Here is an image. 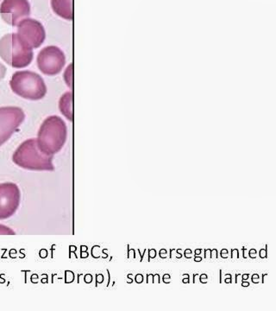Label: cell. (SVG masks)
<instances>
[{"label":"cell","instance_id":"6da1fadb","mask_svg":"<svg viewBox=\"0 0 276 311\" xmlns=\"http://www.w3.org/2000/svg\"><path fill=\"white\" fill-rule=\"evenodd\" d=\"M68 136L65 121L56 115L45 118L39 128L36 143L40 151L48 156H54L63 148Z\"/></svg>","mask_w":276,"mask_h":311},{"label":"cell","instance_id":"7a4b0ae2","mask_svg":"<svg viewBox=\"0 0 276 311\" xmlns=\"http://www.w3.org/2000/svg\"><path fill=\"white\" fill-rule=\"evenodd\" d=\"M12 161L17 166L33 171H53V156L42 153L35 138L24 141L17 148L12 156Z\"/></svg>","mask_w":276,"mask_h":311},{"label":"cell","instance_id":"3957f363","mask_svg":"<svg viewBox=\"0 0 276 311\" xmlns=\"http://www.w3.org/2000/svg\"><path fill=\"white\" fill-rule=\"evenodd\" d=\"M0 57L14 69H24L33 61L34 52L17 33H9L0 38Z\"/></svg>","mask_w":276,"mask_h":311},{"label":"cell","instance_id":"277c9868","mask_svg":"<svg viewBox=\"0 0 276 311\" xmlns=\"http://www.w3.org/2000/svg\"><path fill=\"white\" fill-rule=\"evenodd\" d=\"M10 87L14 94L23 99L39 100L46 96L47 86L42 76L30 70L14 73Z\"/></svg>","mask_w":276,"mask_h":311},{"label":"cell","instance_id":"5b68a950","mask_svg":"<svg viewBox=\"0 0 276 311\" xmlns=\"http://www.w3.org/2000/svg\"><path fill=\"white\" fill-rule=\"evenodd\" d=\"M36 64L43 75L57 76L65 67V54L59 47L47 46L40 50L36 58Z\"/></svg>","mask_w":276,"mask_h":311},{"label":"cell","instance_id":"8992f818","mask_svg":"<svg viewBox=\"0 0 276 311\" xmlns=\"http://www.w3.org/2000/svg\"><path fill=\"white\" fill-rule=\"evenodd\" d=\"M24 119L25 114L18 106L0 107V146L12 137Z\"/></svg>","mask_w":276,"mask_h":311},{"label":"cell","instance_id":"52a82bcc","mask_svg":"<svg viewBox=\"0 0 276 311\" xmlns=\"http://www.w3.org/2000/svg\"><path fill=\"white\" fill-rule=\"evenodd\" d=\"M17 34L28 47L32 50L38 49L46 39V31L42 23L36 19L27 18L17 25Z\"/></svg>","mask_w":276,"mask_h":311},{"label":"cell","instance_id":"ba28073f","mask_svg":"<svg viewBox=\"0 0 276 311\" xmlns=\"http://www.w3.org/2000/svg\"><path fill=\"white\" fill-rule=\"evenodd\" d=\"M21 191L14 182L0 183V220L15 214L19 208Z\"/></svg>","mask_w":276,"mask_h":311},{"label":"cell","instance_id":"9c48e42d","mask_svg":"<svg viewBox=\"0 0 276 311\" xmlns=\"http://www.w3.org/2000/svg\"><path fill=\"white\" fill-rule=\"evenodd\" d=\"M31 13L29 0H3L0 4V16L4 23L11 26H17Z\"/></svg>","mask_w":276,"mask_h":311},{"label":"cell","instance_id":"30bf717a","mask_svg":"<svg viewBox=\"0 0 276 311\" xmlns=\"http://www.w3.org/2000/svg\"><path fill=\"white\" fill-rule=\"evenodd\" d=\"M50 4L58 17L68 21L73 20V0H51Z\"/></svg>","mask_w":276,"mask_h":311},{"label":"cell","instance_id":"8fae6325","mask_svg":"<svg viewBox=\"0 0 276 311\" xmlns=\"http://www.w3.org/2000/svg\"><path fill=\"white\" fill-rule=\"evenodd\" d=\"M59 109L64 117L70 121L73 120V100L71 92H67L61 97L59 100Z\"/></svg>","mask_w":276,"mask_h":311},{"label":"cell","instance_id":"7c38bea8","mask_svg":"<svg viewBox=\"0 0 276 311\" xmlns=\"http://www.w3.org/2000/svg\"><path fill=\"white\" fill-rule=\"evenodd\" d=\"M64 80L69 87H72V64L69 65L64 72Z\"/></svg>","mask_w":276,"mask_h":311},{"label":"cell","instance_id":"4fadbf2b","mask_svg":"<svg viewBox=\"0 0 276 311\" xmlns=\"http://www.w3.org/2000/svg\"><path fill=\"white\" fill-rule=\"evenodd\" d=\"M15 232L12 228L4 224H0V235H15Z\"/></svg>","mask_w":276,"mask_h":311},{"label":"cell","instance_id":"5bb4252c","mask_svg":"<svg viewBox=\"0 0 276 311\" xmlns=\"http://www.w3.org/2000/svg\"><path fill=\"white\" fill-rule=\"evenodd\" d=\"M7 73V69L1 61H0V80H3Z\"/></svg>","mask_w":276,"mask_h":311},{"label":"cell","instance_id":"9a60e30c","mask_svg":"<svg viewBox=\"0 0 276 311\" xmlns=\"http://www.w3.org/2000/svg\"><path fill=\"white\" fill-rule=\"evenodd\" d=\"M156 257V251L155 249H150L149 250V261L151 258H155Z\"/></svg>","mask_w":276,"mask_h":311},{"label":"cell","instance_id":"2e32d148","mask_svg":"<svg viewBox=\"0 0 276 311\" xmlns=\"http://www.w3.org/2000/svg\"><path fill=\"white\" fill-rule=\"evenodd\" d=\"M143 275L142 274H138L136 277H135V280L138 283V284H142L143 282Z\"/></svg>","mask_w":276,"mask_h":311},{"label":"cell","instance_id":"e0dca14e","mask_svg":"<svg viewBox=\"0 0 276 311\" xmlns=\"http://www.w3.org/2000/svg\"><path fill=\"white\" fill-rule=\"evenodd\" d=\"M200 276V275H199ZM207 279H208V276L207 274H201L200 276V281L202 284H207Z\"/></svg>","mask_w":276,"mask_h":311},{"label":"cell","instance_id":"ac0fdd59","mask_svg":"<svg viewBox=\"0 0 276 311\" xmlns=\"http://www.w3.org/2000/svg\"><path fill=\"white\" fill-rule=\"evenodd\" d=\"M257 249H250L249 251V258H257Z\"/></svg>","mask_w":276,"mask_h":311},{"label":"cell","instance_id":"d6986e66","mask_svg":"<svg viewBox=\"0 0 276 311\" xmlns=\"http://www.w3.org/2000/svg\"><path fill=\"white\" fill-rule=\"evenodd\" d=\"M162 280L164 284H169L171 282V277L169 274H165L163 277H162Z\"/></svg>","mask_w":276,"mask_h":311},{"label":"cell","instance_id":"ffe728a7","mask_svg":"<svg viewBox=\"0 0 276 311\" xmlns=\"http://www.w3.org/2000/svg\"><path fill=\"white\" fill-rule=\"evenodd\" d=\"M220 255H221V258H227L228 256H229V252H228L227 249H222L221 252H220Z\"/></svg>","mask_w":276,"mask_h":311},{"label":"cell","instance_id":"44dd1931","mask_svg":"<svg viewBox=\"0 0 276 311\" xmlns=\"http://www.w3.org/2000/svg\"><path fill=\"white\" fill-rule=\"evenodd\" d=\"M251 279H252L254 284H258L260 282V277L258 274H254L253 276L251 277Z\"/></svg>","mask_w":276,"mask_h":311},{"label":"cell","instance_id":"7402d4cb","mask_svg":"<svg viewBox=\"0 0 276 311\" xmlns=\"http://www.w3.org/2000/svg\"><path fill=\"white\" fill-rule=\"evenodd\" d=\"M167 254H168V251L166 250V249H161L160 252H159V255H160V257L161 258H167Z\"/></svg>","mask_w":276,"mask_h":311},{"label":"cell","instance_id":"603a6c76","mask_svg":"<svg viewBox=\"0 0 276 311\" xmlns=\"http://www.w3.org/2000/svg\"><path fill=\"white\" fill-rule=\"evenodd\" d=\"M192 252L191 249H187V250L185 251L184 256L186 257V258H191L192 256Z\"/></svg>","mask_w":276,"mask_h":311},{"label":"cell","instance_id":"cb8c5ba5","mask_svg":"<svg viewBox=\"0 0 276 311\" xmlns=\"http://www.w3.org/2000/svg\"><path fill=\"white\" fill-rule=\"evenodd\" d=\"M260 257L261 258H267V246H266V249H261L260 251Z\"/></svg>","mask_w":276,"mask_h":311},{"label":"cell","instance_id":"d4e9b609","mask_svg":"<svg viewBox=\"0 0 276 311\" xmlns=\"http://www.w3.org/2000/svg\"><path fill=\"white\" fill-rule=\"evenodd\" d=\"M156 282H157L158 284H160V275H159V274H155V275H154L153 276L152 283L155 284Z\"/></svg>","mask_w":276,"mask_h":311},{"label":"cell","instance_id":"484cf974","mask_svg":"<svg viewBox=\"0 0 276 311\" xmlns=\"http://www.w3.org/2000/svg\"><path fill=\"white\" fill-rule=\"evenodd\" d=\"M236 256V258H239V253H238V249H232L231 251V258H234Z\"/></svg>","mask_w":276,"mask_h":311},{"label":"cell","instance_id":"4316f807","mask_svg":"<svg viewBox=\"0 0 276 311\" xmlns=\"http://www.w3.org/2000/svg\"><path fill=\"white\" fill-rule=\"evenodd\" d=\"M211 249H206L205 250V258H211Z\"/></svg>","mask_w":276,"mask_h":311},{"label":"cell","instance_id":"83f0119b","mask_svg":"<svg viewBox=\"0 0 276 311\" xmlns=\"http://www.w3.org/2000/svg\"><path fill=\"white\" fill-rule=\"evenodd\" d=\"M211 258L215 257L216 258H218V250L217 249H212L211 252Z\"/></svg>","mask_w":276,"mask_h":311},{"label":"cell","instance_id":"f1b7e54d","mask_svg":"<svg viewBox=\"0 0 276 311\" xmlns=\"http://www.w3.org/2000/svg\"><path fill=\"white\" fill-rule=\"evenodd\" d=\"M249 285H250L249 282H247L246 280H243L242 282V286H243V287H249Z\"/></svg>","mask_w":276,"mask_h":311},{"label":"cell","instance_id":"f546056e","mask_svg":"<svg viewBox=\"0 0 276 311\" xmlns=\"http://www.w3.org/2000/svg\"><path fill=\"white\" fill-rule=\"evenodd\" d=\"M132 274H128V284H132L133 279H132Z\"/></svg>","mask_w":276,"mask_h":311},{"label":"cell","instance_id":"4dcf8cb0","mask_svg":"<svg viewBox=\"0 0 276 311\" xmlns=\"http://www.w3.org/2000/svg\"><path fill=\"white\" fill-rule=\"evenodd\" d=\"M249 274H247V273L243 274V275L242 276V281L248 280V279H249Z\"/></svg>","mask_w":276,"mask_h":311},{"label":"cell","instance_id":"1f68e13d","mask_svg":"<svg viewBox=\"0 0 276 311\" xmlns=\"http://www.w3.org/2000/svg\"><path fill=\"white\" fill-rule=\"evenodd\" d=\"M145 253H146V249H144V252H143V253H141V252H140V250H139V249H138V253H139V254H140V256H141V259H140V261L142 262V259H143V256H144V255H145Z\"/></svg>","mask_w":276,"mask_h":311},{"label":"cell","instance_id":"d6a6232c","mask_svg":"<svg viewBox=\"0 0 276 311\" xmlns=\"http://www.w3.org/2000/svg\"><path fill=\"white\" fill-rule=\"evenodd\" d=\"M201 254V249H196L194 251V256H200Z\"/></svg>","mask_w":276,"mask_h":311},{"label":"cell","instance_id":"836d02e7","mask_svg":"<svg viewBox=\"0 0 276 311\" xmlns=\"http://www.w3.org/2000/svg\"><path fill=\"white\" fill-rule=\"evenodd\" d=\"M182 282H183V284H189V282H190V280H189V276H188V277H185Z\"/></svg>","mask_w":276,"mask_h":311},{"label":"cell","instance_id":"e575fe53","mask_svg":"<svg viewBox=\"0 0 276 311\" xmlns=\"http://www.w3.org/2000/svg\"><path fill=\"white\" fill-rule=\"evenodd\" d=\"M180 251H181V249H178V250L176 251L177 252L176 258H181V257H182V254L180 253Z\"/></svg>","mask_w":276,"mask_h":311},{"label":"cell","instance_id":"d590c367","mask_svg":"<svg viewBox=\"0 0 276 311\" xmlns=\"http://www.w3.org/2000/svg\"><path fill=\"white\" fill-rule=\"evenodd\" d=\"M202 260V258L200 256H194V261L200 262Z\"/></svg>","mask_w":276,"mask_h":311},{"label":"cell","instance_id":"8d00e7d4","mask_svg":"<svg viewBox=\"0 0 276 311\" xmlns=\"http://www.w3.org/2000/svg\"><path fill=\"white\" fill-rule=\"evenodd\" d=\"M224 282H225V284H231V277H226Z\"/></svg>","mask_w":276,"mask_h":311},{"label":"cell","instance_id":"74e56055","mask_svg":"<svg viewBox=\"0 0 276 311\" xmlns=\"http://www.w3.org/2000/svg\"><path fill=\"white\" fill-rule=\"evenodd\" d=\"M242 257L244 258H247V256L245 255L246 247H242Z\"/></svg>","mask_w":276,"mask_h":311},{"label":"cell","instance_id":"f35d334b","mask_svg":"<svg viewBox=\"0 0 276 311\" xmlns=\"http://www.w3.org/2000/svg\"><path fill=\"white\" fill-rule=\"evenodd\" d=\"M219 282H220V284L222 283V271L220 270V278H219Z\"/></svg>","mask_w":276,"mask_h":311},{"label":"cell","instance_id":"ab89813d","mask_svg":"<svg viewBox=\"0 0 276 311\" xmlns=\"http://www.w3.org/2000/svg\"><path fill=\"white\" fill-rule=\"evenodd\" d=\"M266 276H268V274L266 273V274H263V275H262V284L264 283V278H265V277H266Z\"/></svg>","mask_w":276,"mask_h":311},{"label":"cell","instance_id":"60d3db41","mask_svg":"<svg viewBox=\"0 0 276 311\" xmlns=\"http://www.w3.org/2000/svg\"><path fill=\"white\" fill-rule=\"evenodd\" d=\"M239 276H240V274H237V275H236V281H235L236 283H238V277H239Z\"/></svg>","mask_w":276,"mask_h":311}]
</instances>
